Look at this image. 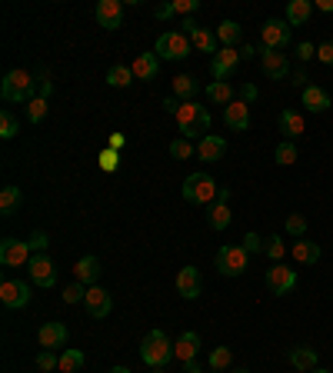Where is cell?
I'll list each match as a JSON object with an SVG mask.
<instances>
[{"mask_svg": "<svg viewBox=\"0 0 333 373\" xmlns=\"http://www.w3.org/2000/svg\"><path fill=\"white\" fill-rule=\"evenodd\" d=\"M177 123H180V134L183 140H203L207 137V130H210V110L203 104H197V100H187V104H180V110H177Z\"/></svg>", "mask_w": 333, "mask_h": 373, "instance_id": "obj_1", "label": "cell"}, {"mask_svg": "<svg viewBox=\"0 0 333 373\" xmlns=\"http://www.w3.org/2000/svg\"><path fill=\"white\" fill-rule=\"evenodd\" d=\"M140 360H144L150 370H164L166 363L173 360V344L166 340L164 330H150V333L140 340Z\"/></svg>", "mask_w": 333, "mask_h": 373, "instance_id": "obj_2", "label": "cell"}, {"mask_svg": "<svg viewBox=\"0 0 333 373\" xmlns=\"http://www.w3.org/2000/svg\"><path fill=\"white\" fill-rule=\"evenodd\" d=\"M33 90H37V80L27 70H10L3 77V84H0V93H3L7 104H31Z\"/></svg>", "mask_w": 333, "mask_h": 373, "instance_id": "obj_3", "label": "cell"}, {"mask_svg": "<svg viewBox=\"0 0 333 373\" xmlns=\"http://www.w3.org/2000/svg\"><path fill=\"white\" fill-rule=\"evenodd\" d=\"M180 194L187 204H203V207H210L217 194H220V187H217V180L207 177V174H190V177L183 180Z\"/></svg>", "mask_w": 333, "mask_h": 373, "instance_id": "obj_4", "label": "cell"}, {"mask_svg": "<svg viewBox=\"0 0 333 373\" xmlns=\"http://www.w3.org/2000/svg\"><path fill=\"white\" fill-rule=\"evenodd\" d=\"M290 40H293V27H290L284 17L263 20V27H260V44H263V50H287Z\"/></svg>", "mask_w": 333, "mask_h": 373, "instance_id": "obj_5", "label": "cell"}, {"mask_svg": "<svg viewBox=\"0 0 333 373\" xmlns=\"http://www.w3.org/2000/svg\"><path fill=\"white\" fill-rule=\"evenodd\" d=\"M190 37H183L180 30H166V33H160L157 37V57L164 60H183L190 57Z\"/></svg>", "mask_w": 333, "mask_h": 373, "instance_id": "obj_6", "label": "cell"}, {"mask_svg": "<svg viewBox=\"0 0 333 373\" xmlns=\"http://www.w3.org/2000/svg\"><path fill=\"white\" fill-rule=\"evenodd\" d=\"M247 264H250V254L243 247H220L217 250V270L224 277H240L247 273Z\"/></svg>", "mask_w": 333, "mask_h": 373, "instance_id": "obj_7", "label": "cell"}, {"mask_svg": "<svg viewBox=\"0 0 333 373\" xmlns=\"http://www.w3.org/2000/svg\"><path fill=\"white\" fill-rule=\"evenodd\" d=\"M31 257H33V250H31L27 240L7 237L3 243H0V264H3V267H27Z\"/></svg>", "mask_w": 333, "mask_h": 373, "instance_id": "obj_8", "label": "cell"}, {"mask_svg": "<svg viewBox=\"0 0 333 373\" xmlns=\"http://www.w3.org/2000/svg\"><path fill=\"white\" fill-rule=\"evenodd\" d=\"M267 287H270L273 297H287L290 290L297 287V270L287 267V264H273L267 270Z\"/></svg>", "mask_w": 333, "mask_h": 373, "instance_id": "obj_9", "label": "cell"}, {"mask_svg": "<svg viewBox=\"0 0 333 373\" xmlns=\"http://www.w3.org/2000/svg\"><path fill=\"white\" fill-rule=\"evenodd\" d=\"M31 284H24V280H3L0 284V303L7 307V310H20V307H27L31 303Z\"/></svg>", "mask_w": 333, "mask_h": 373, "instance_id": "obj_10", "label": "cell"}, {"mask_svg": "<svg viewBox=\"0 0 333 373\" xmlns=\"http://www.w3.org/2000/svg\"><path fill=\"white\" fill-rule=\"evenodd\" d=\"M27 270H31V280L37 287H44V290H50V287L57 284V267H54V260L47 254H33L31 264H27Z\"/></svg>", "mask_w": 333, "mask_h": 373, "instance_id": "obj_11", "label": "cell"}, {"mask_svg": "<svg viewBox=\"0 0 333 373\" xmlns=\"http://www.w3.org/2000/svg\"><path fill=\"white\" fill-rule=\"evenodd\" d=\"M230 220H233V210H230V187H220L217 204L207 210V224H210V230H227Z\"/></svg>", "mask_w": 333, "mask_h": 373, "instance_id": "obj_12", "label": "cell"}, {"mask_svg": "<svg viewBox=\"0 0 333 373\" xmlns=\"http://www.w3.org/2000/svg\"><path fill=\"white\" fill-rule=\"evenodd\" d=\"M260 67H263V74L270 80H290V74H293L287 54H280V50H263L260 54Z\"/></svg>", "mask_w": 333, "mask_h": 373, "instance_id": "obj_13", "label": "cell"}, {"mask_svg": "<svg viewBox=\"0 0 333 373\" xmlns=\"http://www.w3.org/2000/svg\"><path fill=\"white\" fill-rule=\"evenodd\" d=\"M67 337H70V330H67V323H61V320H47L44 327H40V333H37V340H40L44 350H61V347H67Z\"/></svg>", "mask_w": 333, "mask_h": 373, "instance_id": "obj_14", "label": "cell"}, {"mask_svg": "<svg viewBox=\"0 0 333 373\" xmlns=\"http://www.w3.org/2000/svg\"><path fill=\"white\" fill-rule=\"evenodd\" d=\"M84 307H87L91 320H104V317L110 314V307H114V300H110V294H107L104 287H87Z\"/></svg>", "mask_w": 333, "mask_h": 373, "instance_id": "obj_15", "label": "cell"}, {"mask_svg": "<svg viewBox=\"0 0 333 373\" xmlns=\"http://www.w3.org/2000/svg\"><path fill=\"white\" fill-rule=\"evenodd\" d=\"M237 67H240V50H233V47H224V50L210 60L213 77H217V80H224V84H227V77L233 74Z\"/></svg>", "mask_w": 333, "mask_h": 373, "instance_id": "obj_16", "label": "cell"}, {"mask_svg": "<svg viewBox=\"0 0 333 373\" xmlns=\"http://www.w3.org/2000/svg\"><path fill=\"white\" fill-rule=\"evenodd\" d=\"M97 24L107 30H121L123 27V3L121 0H100V3H97Z\"/></svg>", "mask_w": 333, "mask_h": 373, "instance_id": "obj_17", "label": "cell"}, {"mask_svg": "<svg viewBox=\"0 0 333 373\" xmlns=\"http://www.w3.org/2000/svg\"><path fill=\"white\" fill-rule=\"evenodd\" d=\"M177 290H180L183 300H197L203 294V280H200V270L197 267H180L177 273Z\"/></svg>", "mask_w": 333, "mask_h": 373, "instance_id": "obj_18", "label": "cell"}, {"mask_svg": "<svg viewBox=\"0 0 333 373\" xmlns=\"http://www.w3.org/2000/svg\"><path fill=\"white\" fill-rule=\"evenodd\" d=\"M287 360H290V367H293L297 373H313L317 370V363H320L313 347H290Z\"/></svg>", "mask_w": 333, "mask_h": 373, "instance_id": "obj_19", "label": "cell"}, {"mask_svg": "<svg viewBox=\"0 0 333 373\" xmlns=\"http://www.w3.org/2000/svg\"><path fill=\"white\" fill-rule=\"evenodd\" d=\"M300 100H303V107L310 110V114H327L333 107V100H330V93L323 87H317V84H310V87L303 90L300 93Z\"/></svg>", "mask_w": 333, "mask_h": 373, "instance_id": "obj_20", "label": "cell"}, {"mask_svg": "<svg viewBox=\"0 0 333 373\" xmlns=\"http://www.w3.org/2000/svg\"><path fill=\"white\" fill-rule=\"evenodd\" d=\"M100 260L97 257H80L77 260V267H74V280L77 284H84V287H93L97 280H100Z\"/></svg>", "mask_w": 333, "mask_h": 373, "instance_id": "obj_21", "label": "cell"}, {"mask_svg": "<svg viewBox=\"0 0 333 373\" xmlns=\"http://www.w3.org/2000/svg\"><path fill=\"white\" fill-rule=\"evenodd\" d=\"M197 153H200V160H207V164H217V160H224V153H227V140H224V137L207 134L203 140H200Z\"/></svg>", "mask_w": 333, "mask_h": 373, "instance_id": "obj_22", "label": "cell"}, {"mask_svg": "<svg viewBox=\"0 0 333 373\" xmlns=\"http://www.w3.org/2000/svg\"><path fill=\"white\" fill-rule=\"evenodd\" d=\"M130 70H134V77H140V80H153L157 70H160V57H157V50L137 54V60L130 63Z\"/></svg>", "mask_w": 333, "mask_h": 373, "instance_id": "obj_23", "label": "cell"}, {"mask_svg": "<svg viewBox=\"0 0 333 373\" xmlns=\"http://www.w3.org/2000/svg\"><path fill=\"white\" fill-rule=\"evenodd\" d=\"M200 353V337L194 333V330H187V333H180V340L173 344V357L180 360V363H190V360H197Z\"/></svg>", "mask_w": 333, "mask_h": 373, "instance_id": "obj_24", "label": "cell"}, {"mask_svg": "<svg viewBox=\"0 0 333 373\" xmlns=\"http://www.w3.org/2000/svg\"><path fill=\"white\" fill-rule=\"evenodd\" d=\"M224 123L233 127V130H247V127H250V104L233 100L230 107H224Z\"/></svg>", "mask_w": 333, "mask_h": 373, "instance_id": "obj_25", "label": "cell"}, {"mask_svg": "<svg viewBox=\"0 0 333 373\" xmlns=\"http://www.w3.org/2000/svg\"><path fill=\"white\" fill-rule=\"evenodd\" d=\"M280 130H284V140H297V137L307 130L300 110H290V107H287V110L280 114Z\"/></svg>", "mask_w": 333, "mask_h": 373, "instance_id": "obj_26", "label": "cell"}, {"mask_svg": "<svg viewBox=\"0 0 333 373\" xmlns=\"http://www.w3.org/2000/svg\"><path fill=\"white\" fill-rule=\"evenodd\" d=\"M313 14V0H290L287 3V24L290 27H303Z\"/></svg>", "mask_w": 333, "mask_h": 373, "instance_id": "obj_27", "label": "cell"}, {"mask_svg": "<svg viewBox=\"0 0 333 373\" xmlns=\"http://www.w3.org/2000/svg\"><path fill=\"white\" fill-rule=\"evenodd\" d=\"M293 260L303 264V267H313L320 260V243H313V240H307V237L297 240V243H293Z\"/></svg>", "mask_w": 333, "mask_h": 373, "instance_id": "obj_28", "label": "cell"}, {"mask_svg": "<svg viewBox=\"0 0 333 373\" xmlns=\"http://www.w3.org/2000/svg\"><path fill=\"white\" fill-rule=\"evenodd\" d=\"M217 40H220L224 47H233V50H237V44L243 40V27L237 24V20H224V24L217 27Z\"/></svg>", "mask_w": 333, "mask_h": 373, "instance_id": "obj_29", "label": "cell"}, {"mask_svg": "<svg viewBox=\"0 0 333 373\" xmlns=\"http://www.w3.org/2000/svg\"><path fill=\"white\" fill-rule=\"evenodd\" d=\"M197 80L190 74H177L173 77V97H180V104H187V100H194L197 97Z\"/></svg>", "mask_w": 333, "mask_h": 373, "instance_id": "obj_30", "label": "cell"}, {"mask_svg": "<svg viewBox=\"0 0 333 373\" xmlns=\"http://www.w3.org/2000/svg\"><path fill=\"white\" fill-rule=\"evenodd\" d=\"M190 44L197 47L200 54H210V57H217V54H220V50H217V33H210V30H194V33H190Z\"/></svg>", "mask_w": 333, "mask_h": 373, "instance_id": "obj_31", "label": "cell"}, {"mask_svg": "<svg viewBox=\"0 0 333 373\" xmlns=\"http://www.w3.org/2000/svg\"><path fill=\"white\" fill-rule=\"evenodd\" d=\"M20 204H24L20 187H3V190H0V213H3V217L17 213V210H20Z\"/></svg>", "mask_w": 333, "mask_h": 373, "instance_id": "obj_32", "label": "cell"}, {"mask_svg": "<svg viewBox=\"0 0 333 373\" xmlns=\"http://www.w3.org/2000/svg\"><path fill=\"white\" fill-rule=\"evenodd\" d=\"M207 100H210V104L230 107V104H233V87H230V84H224V80H213V84H207Z\"/></svg>", "mask_w": 333, "mask_h": 373, "instance_id": "obj_33", "label": "cell"}, {"mask_svg": "<svg viewBox=\"0 0 333 373\" xmlns=\"http://www.w3.org/2000/svg\"><path fill=\"white\" fill-rule=\"evenodd\" d=\"M107 84H110V87H117V90L130 87V84H134V70H130L127 63H114V67L107 70Z\"/></svg>", "mask_w": 333, "mask_h": 373, "instance_id": "obj_34", "label": "cell"}, {"mask_svg": "<svg viewBox=\"0 0 333 373\" xmlns=\"http://www.w3.org/2000/svg\"><path fill=\"white\" fill-rule=\"evenodd\" d=\"M273 160H277L280 167L297 164V144H293V140H280V144H277V153H273Z\"/></svg>", "mask_w": 333, "mask_h": 373, "instance_id": "obj_35", "label": "cell"}, {"mask_svg": "<svg viewBox=\"0 0 333 373\" xmlns=\"http://www.w3.org/2000/svg\"><path fill=\"white\" fill-rule=\"evenodd\" d=\"M80 367H84V353L74 350V347H67L61 353V373H77Z\"/></svg>", "mask_w": 333, "mask_h": 373, "instance_id": "obj_36", "label": "cell"}, {"mask_svg": "<svg viewBox=\"0 0 333 373\" xmlns=\"http://www.w3.org/2000/svg\"><path fill=\"white\" fill-rule=\"evenodd\" d=\"M207 363H210V370H220V373H224L230 363H233V350H230V347H217L210 357H207Z\"/></svg>", "mask_w": 333, "mask_h": 373, "instance_id": "obj_37", "label": "cell"}, {"mask_svg": "<svg viewBox=\"0 0 333 373\" xmlns=\"http://www.w3.org/2000/svg\"><path fill=\"white\" fill-rule=\"evenodd\" d=\"M37 370L40 373L61 370V357H57V350H40V353H37Z\"/></svg>", "mask_w": 333, "mask_h": 373, "instance_id": "obj_38", "label": "cell"}, {"mask_svg": "<svg viewBox=\"0 0 333 373\" xmlns=\"http://www.w3.org/2000/svg\"><path fill=\"white\" fill-rule=\"evenodd\" d=\"M284 254H287V243H284V237H280V234H270V237H267V257H270L273 264H280V260H284Z\"/></svg>", "mask_w": 333, "mask_h": 373, "instance_id": "obj_39", "label": "cell"}, {"mask_svg": "<svg viewBox=\"0 0 333 373\" xmlns=\"http://www.w3.org/2000/svg\"><path fill=\"white\" fill-rule=\"evenodd\" d=\"M287 234L297 240L307 237V217L303 213H287Z\"/></svg>", "mask_w": 333, "mask_h": 373, "instance_id": "obj_40", "label": "cell"}, {"mask_svg": "<svg viewBox=\"0 0 333 373\" xmlns=\"http://www.w3.org/2000/svg\"><path fill=\"white\" fill-rule=\"evenodd\" d=\"M240 247L247 250V254H267V237L260 240V234H254V230H250V234L243 237Z\"/></svg>", "mask_w": 333, "mask_h": 373, "instance_id": "obj_41", "label": "cell"}, {"mask_svg": "<svg viewBox=\"0 0 333 373\" xmlns=\"http://www.w3.org/2000/svg\"><path fill=\"white\" fill-rule=\"evenodd\" d=\"M47 117V97H33L31 104H27V120L31 123H40Z\"/></svg>", "mask_w": 333, "mask_h": 373, "instance_id": "obj_42", "label": "cell"}, {"mask_svg": "<svg viewBox=\"0 0 333 373\" xmlns=\"http://www.w3.org/2000/svg\"><path fill=\"white\" fill-rule=\"evenodd\" d=\"M0 137H3V140L17 137V117L10 110H0Z\"/></svg>", "mask_w": 333, "mask_h": 373, "instance_id": "obj_43", "label": "cell"}, {"mask_svg": "<svg viewBox=\"0 0 333 373\" xmlns=\"http://www.w3.org/2000/svg\"><path fill=\"white\" fill-rule=\"evenodd\" d=\"M170 153H173L177 160H190V157H194V147H190V140H173V144H170Z\"/></svg>", "mask_w": 333, "mask_h": 373, "instance_id": "obj_44", "label": "cell"}, {"mask_svg": "<svg viewBox=\"0 0 333 373\" xmlns=\"http://www.w3.org/2000/svg\"><path fill=\"white\" fill-rule=\"evenodd\" d=\"M87 297V290H84V284H70V287H63V303H77V300H84Z\"/></svg>", "mask_w": 333, "mask_h": 373, "instance_id": "obj_45", "label": "cell"}, {"mask_svg": "<svg viewBox=\"0 0 333 373\" xmlns=\"http://www.w3.org/2000/svg\"><path fill=\"white\" fill-rule=\"evenodd\" d=\"M117 160H121V157H117V150H100V170H107V174H114V170H117Z\"/></svg>", "mask_w": 333, "mask_h": 373, "instance_id": "obj_46", "label": "cell"}, {"mask_svg": "<svg viewBox=\"0 0 333 373\" xmlns=\"http://www.w3.org/2000/svg\"><path fill=\"white\" fill-rule=\"evenodd\" d=\"M170 7H173V14L190 17V14H194V10H197V7H200V0H173Z\"/></svg>", "mask_w": 333, "mask_h": 373, "instance_id": "obj_47", "label": "cell"}, {"mask_svg": "<svg viewBox=\"0 0 333 373\" xmlns=\"http://www.w3.org/2000/svg\"><path fill=\"white\" fill-rule=\"evenodd\" d=\"M27 243H31L33 254H40V250H47V247H50V237H47L44 230H37V234H31V240H27Z\"/></svg>", "mask_w": 333, "mask_h": 373, "instance_id": "obj_48", "label": "cell"}, {"mask_svg": "<svg viewBox=\"0 0 333 373\" xmlns=\"http://www.w3.org/2000/svg\"><path fill=\"white\" fill-rule=\"evenodd\" d=\"M317 60H323V63L333 67V40H323V44L317 47Z\"/></svg>", "mask_w": 333, "mask_h": 373, "instance_id": "obj_49", "label": "cell"}, {"mask_svg": "<svg viewBox=\"0 0 333 373\" xmlns=\"http://www.w3.org/2000/svg\"><path fill=\"white\" fill-rule=\"evenodd\" d=\"M297 57H300L303 63H307V60H313V57H317V47H313V44H307V40H303V44H297Z\"/></svg>", "mask_w": 333, "mask_h": 373, "instance_id": "obj_50", "label": "cell"}, {"mask_svg": "<svg viewBox=\"0 0 333 373\" xmlns=\"http://www.w3.org/2000/svg\"><path fill=\"white\" fill-rule=\"evenodd\" d=\"M50 90H54V84H50V77L40 74V77H37V97H50Z\"/></svg>", "mask_w": 333, "mask_h": 373, "instance_id": "obj_51", "label": "cell"}, {"mask_svg": "<svg viewBox=\"0 0 333 373\" xmlns=\"http://www.w3.org/2000/svg\"><path fill=\"white\" fill-rule=\"evenodd\" d=\"M290 84H293V87H300V90H307L310 87V77L303 74V70H293V74H290Z\"/></svg>", "mask_w": 333, "mask_h": 373, "instance_id": "obj_52", "label": "cell"}, {"mask_svg": "<svg viewBox=\"0 0 333 373\" xmlns=\"http://www.w3.org/2000/svg\"><path fill=\"white\" fill-rule=\"evenodd\" d=\"M240 100H243V104H254V100H257V87H254V84H243V87H240Z\"/></svg>", "mask_w": 333, "mask_h": 373, "instance_id": "obj_53", "label": "cell"}, {"mask_svg": "<svg viewBox=\"0 0 333 373\" xmlns=\"http://www.w3.org/2000/svg\"><path fill=\"white\" fill-rule=\"evenodd\" d=\"M194 30H200V24L194 20V17H183V20H180V33H183V37H190Z\"/></svg>", "mask_w": 333, "mask_h": 373, "instance_id": "obj_54", "label": "cell"}, {"mask_svg": "<svg viewBox=\"0 0 333 373\" xmlns=\"http://www.w3.org/2000/svg\"><path fill=\"white\" fill-rule=\"evenodd\" d=\"M153 17H157V20H170V17H173V7L164 3V7H157V10H153Z\"/></svg>", "mask_w": 333, "mask_h": 373, "instance_id": "obj_55", "label": "cell"}, {"mask_svg": "<svg viewBox=\"0 0 333 373\" xmlns=\"http://www.w3.org/2000/svg\"><path fill=\"white\" fill-rule=\"evenodd\" d=\"M107 144H110V150H123V147H127L123 134H110V140H107Z\"/></svg>", "mask_w": 333, "mask_h": 373, "instance_id": "obj_56", "label": "cell"}, {"mask_svg": "<svg viewBox=\"0 0 333 373\" xmlns=\"http://www.w3.org/2000/svg\"><path fill=\"white\" fill-rule=\"evenodd\" d=\"M164 110H166V114H173V117H177V110H180V104H177V97H166V100H164Z\"/></svg>", "mask_w": 333, "mask_h": 373, "instance_id": "obj_57", "label": "cell"}, {"mask_svg": "<svg viewBox=\"0 0 333 373\" xmlns=\"http://www.w3.org/2000/svg\"><path fill=\"white\" fill-rule=\"evenodd\" d=\"M254 57H257V50H254L250 44H243L240 47V60H254Z\"/></svg>", "mask_w": 333, "mask_h": 373, "instance_id": "obj_58", "label": "cell"}, {"mask_svg": "<svg viewBox=\"0 0 333 373\" xmlns=\"http://www.w3.org/2000/svg\"><path fill=\"white\" fill-rule=\"evenodd\" d=\"M313 7H317V10H323V14H333V0H317Z\"/></svg>", "mask_w": 333, "mask_h": 373, "instance_id": "obj_59", "label": "cell"}, {"mask_svg": "<svg viewBox=\"0 0 333 373\" xmlns=\"http://www.w3.org/2000/svg\"><path fill=\"white\" fill-rule=\"evenodd\" d=\"M183 373H203V367H200L197 360H190V363H183Z\"/></svg>", "mask_w": 333, "mask_h": 373, "instance_id": "obj_60", "label": "cell"}, {"mask_svg": "<svg viewBox=\"0 0 333 373\" xmlns=\"http://www.w3.org/2000/svg\"><path fill=\"white\" fill-rule=\"evenodd\" d=\"M107 373H134V370H130V367H110Z\"/></svg>", "mask_w": 333, "mask_h": 373, "instance_id": "obj_61", "label": "cell"}, {"mask_svg": "<svg viewBox=\"0 0 333 373\" xmlns=\"http://www.w3.org/2000/svg\"><path fill=\"white\" fill-rule=\"evenodd\" d=\"M313 373H330V370H323V367H317V370H313Z\"/></svg>", "mask_w": 333, "mask_h": 373, "instance_id": "obj_62", "label": "cell"}, {"mask_svg": "<svg viewBox=\"0 0 333 373\" xmlns=\"http://www.w3.org/2000/svg\"><path fill=\"white\" fill-rule=\"evenodd\" d=\"M237 373H250V370H243V367H240V370H237Z\"/></svg>", "mask_w": 333, "mask_h": 373, "instance_id": "obj_63", "label": "cell"}, {"mask_svg": "<svg viewBox=\"0 0 333 373\" xmlns=\"http://www.w3.org/2000/svg\"><path fill=\"white\" fill-rule=\"evenodd\" d=\"M213 373H220V370H213Z\"/></svg>", "mask_w": 333, "mask_h": 373, "instance_id": "obj_64", "label": "cell"}]
</instances>
